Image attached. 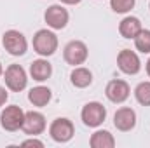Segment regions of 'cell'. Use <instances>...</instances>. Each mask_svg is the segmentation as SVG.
I'll use <instances>...</instances> for the list:
<instances>
[{"label": "cell", "mask_w": 150, "mask_h": 148, "mask_svg": "<svg viewBox=\"0 0 150 148\" xmlns=\"http://www.w3.org/2000/svg\"><path fill=\"white\" fill-rule=\"evenodd\" d=\"M4 75V66H2V63H0V77Z\"/></svg>", "instance_id": "cell-25"}, {"label": "cell", "mask_w": 150, "mask_h": 148, "mask_svg": "<svg viewBox=\"0 0 150 148\" xmlns=\"http://www.w3.org/2000/svg\"><path fill=\"white\" fill-rule=\"evenodd\" d=\"M134 98L142 106H150V82H140L136 85Z\"/></svg>", "instance_id": "cell-18"}, {"label": "cell", "mask_w": 150, "mask_h": 148, "mask_svg": "<svg viewBox=\"0 0 150 148\" xmlns=\"http://www.w3.org/2000/svg\"><path fill=\"white\" fill-rule=\"evenodd\" d=\"M117 66L122 73L126 75H136L142 70V61L138 54L131 49H122L117 54Z\"/></svg>", "instance_id": "cell-9"}, {"label": "cell", "mask_w": 150, "mask_h": 148, "mask_svg": "<svg viewBox=\"0 0 150 148\" xmlns=\"http://www.w3.org/2000/svg\"><path fill=\"white\" fill-rule=\"evenodd\" d=\"M91 148H113L115 147V140L108 131H96L91 140H89Z\"/></svg>", "instance_id": "cell-17"}, {"label": "cell", "mask_w": 150, "mask_h": 148, "mask_svg": "<svg viewBox=\"0 0 150 148\" xmlns=\"http://www.w3.org/2000/svg\"><path fill=\"white\" fill-rule=\"evenodd\" d=\"M80 118L87 127H100L107 118V108L100 101H89L80 111Z\"/></svg>", "instance_id": "cell-4"}, {"label": "cell", "mask_w": 150, "mask_h": 148, "mask_svg": "<svg viewBox=\"0 0 150 148\" xmlns=\"http://www.w3.org/2000/svg\"><path fill=\"white\" fill-rule=\"evenodd\" d=\"M21 147H37V148H44V143H42L40 140H37V138L33 136V138H30V140L23 141V143H21Z\"/></svg>", "instance_id": "cell-21"}, {"label": "cell", "mask_w": 150, "mask_h": 148, "mask_svg": "<svg viewBox=\"0 0 150 148\" xmlns=\"http://www.w3.org/2000/svg\"><path fill=\"white\" fill-rule=\"evenodd\" d=\"M133 40L136 51H140L142 54H150V30H142Z\"/></svg>", "instance_id": "cell-19"}, {"label": "cell", "mask_w": 150, "mask_h": 148, "mask_svg": "<svg viewBox=\"0 0 150 148\" xmlns=\"http://www.w3.org/2000/svg\"><path fill=\"white\" fill-rule=\"evenodd\" d=\"M23 120H25V111L21 110L18 105L5 106V110L0 113V124L9 132L19 131L23 127Z\"/></svg>", "instance_id": "cell-7"}, {"label": "cell", "mask_w": 150, "mask_h": 148, "mask_svg": "<svg viewBox=\"0 0 150 148\" xmlns=\"http://www.w3.org/2000/svg\"><path fill=\"white\" fill-rule=\"evenodd\" d=\"M131 94V87L126 80H120V78H113L107 84L105 87V96L108 98V101H112L115 105H120L124 103Z\"/></svg>", "instance_id": "cell-10"}, {"label": "cell", "mask_w": 150, "mask_h": 148, "mask_svg": "<svg viewBox=\"0 0 150 148\" xmlns=\"http://www.w3.org/2000/svg\"><path fill=\"white\" fill-rule=\"evenodd\" d=\"M49 134L56 143H68L75 134V125L70 118L58 117L49 125Z\"/></svg>", "instance_id": "cell-2"}, {"label": "cell", "mask_w": 150, "mask_h": 148, "mask_svg": "<svg viewBox=\"0 0 150 148\" xmlns=\"http://www.w3.org/2000/svg\"><path fill=\"white\" fill-rule=\"evenodd\" d=\"M7 99H9V92H7V89H5V87H2V85H0V108L7 103Z\"/></svg>", "instance_id": "cell-22"}, {"label": "cell", "mask_w": 150, "mask_h": 148, "mask_svg": "<svg viewBox=\"0 0 150 148\" xmlns=\"http://www.w3.org/2000/svg\"><path fill=\"white\" fill-rule=\"evenodd\" d=\"M30 75H32V78L37 80V82H45V80L52 75V65H51L47 59H44V58L35 59V61L30 65Z\"/></svg>", "instance_id": "cell-15"}, {"label": "cell", "mask_w": 150, "mask_h": 148, "mask_svg": "<svg viewBox=\"0 0 150 148\" xmlns=\"http://www.w3.org/2000/svg\"><path fill=\"white\" fill-rule=\"evenodd\" d=\"M2 44L11 56H23L28 49V42L25 35L18 30H7L2 37Z\"/></svg>", "instance_id": "cell-6"}, {"label": "cell", "mask_w": 150, "mask_h": 148, "mask_svg": "<svg viewBox=\"0 0 150 148\" xmlns=\"http://www.w3.org/2000/svg\"><path fill=\"white\" fill-rule=\"evenodd\" d=\"M87 56H89V49H87V45H86L82 40H72V42H68V44L65 45V49H63V58H65V61H67L68 65H72V66H80V65H84L86 59H87Z\"/></svg>", "instance_id": "cell-5"}, {"label": "cell", "mask_w": 150, "mask_h": 148, "mask_svg": "<svg viewBox=\"0 0 150 148\" xmlns=\"http://www.w3.org/2000/svg\"><path fill=\"white\" fill-rule=\"evenodd\" d=\"M44 19H45V23H47L49 28H52V30H63V28L68 25L70 14H68V11H67L63 5L52 4V5H49V7L45 9Z\"/></svg>", "instance_id": "cell-8"}, {"label": "cell", "mask_w": 150, "mask_h": 148, "mask_svg": "<svg viewBox=\"0 0 150 148\" xmlns=\"http://www.w3.org/2000/svg\"><path fill=\"white\" fill-rule=\"evenodd\" d=\"M145 68H147V75L150 77V59L147 61V66H145Z\"/></svg>", "instance_id": "cell-24"}, {"label": "cell", "mask_w": 150, "mask_h": 148, "mask_svg": "<svg viewBox=\"0 0 150 148\" xmlns=\"http://www.w3.org/2000/svg\"><path fill=\"white\" fill-rule=\"evenodd\" d=\"M142 30H143L142 21H140L138 18H134V16H127V18H124V19L119 23V33H120V37L129 38V40L134 38Z\"/></svg>", "instance_id": "cell-13"}, {"label": "cell", "mask_w": 150, "mask_h": 148, "mask_svg": "<svg viewBox=\"0 0 150 148\" xmlns=\"http://www.w3.org/2000/svg\"><path fill=\"white\" fill-rule=\"evenodd\" d=\"M51 98H52V92H51V89L45 87V85H37V87L30 89V92H28V101H30L33 106H37V108L47 106L49 101H51Z\"/></svg>", "instance_id": "cell-14"}, {"label": "cell", "mask_w": 150, "mask_h": 148, "mask_svg": "<svg viewBox=\"0 0 150 148\" xmlns=\"http://www.w3.org/2000/svg\"><path fill=\"white\" fill-rule=\"evenodd\" d=\"M33 51L42 58H49L58 51V37L54 32L44 28L33 35Z\"/></svg>", "instance_id": "cell-1"}, {"label": "cell", "mask_w": 150, "mask_h": 148, "mask_svg": "<svg viewBox=\"0 0 150 148\" xmlns=\"http://www.w3.org/2000/svg\"><path fill=\"white\" fill-rule=\"evenodd\" d=\"M149 7H150V4H149Z\"/></svg>", "instance_id": "cell-26"}, {"label": "cell", "mask_w": 150, "mask_h": 148, "mask_svg": "<svg viewBox=\"0 0 150 148\" xmlns=\"http://www.w3.org/2000/svg\"><path fill=\"white\" fill-rule=\"evenodd\" d=\"M5 87L12 92H21L28 84V75L21 65H9L4 72Z\"/></svg>", "instance_id": "cell-3"}, {"label": "cell", "mask_w": 150, "mask_h": 148, "mask_svg": "<svg viewBox=\"0 0 150 148\" xmlns=\"http://www.w3.org/2000/svg\"><path fill=\"white\" fill-rule=\"evenodd\" d=\"M113 125L120 132H127V131L134 129V125H136V111L133 108H129V106L119 108L113 115Z\"/></svg>", "instance_id": "cell-12"}, {"label": "cell", "mask_w": 150, "mask_h": 148, "mask_svg": "<svg viewBox=\"0 0 150 148\" xmlns=\"http://www.w3.org/2000/svg\"><path fill=\"white\" fill-rule=\"evenodd\" d=\"M45 127H47V122L40 111H25V120H23L21 131L26 136H38L45 131Z\"/></svg>", "instance_id": "cell-11"}, {"label": "cell", "mask_w": 150, "mask_h": 148, "mask_svg": "<svg viewBox=\"0 0 150 148\" xmlns=\"http://www.w3.org/2000/svg\"><path fill=\"white\" fill-rule=\"evenodd\" d=\"M136 0H110V7L117 14H126L134 7Z\"/></svg>", "instance_id": "cell-20"}, {"label": "cell", "mask_w": 150, "mask_h": 148, "mask_svg": "<svg viewBox=\"0 0 150 148\" xmlns=\"http://www.w3.org/2000/svg\"><path fill=\"white\" fill-rule=\"evenodd\" d=\"M70 82L77 89H86L93 84V73H91V70H87L84 66H74V70L70 73Z\"/></svg>", "instance_id": "cell-16"}, {"label": "cell", "mask_w": 150, "mask_h": 148, "mask_svg": "<svg viewBox=\"0 0 150 148\" xmlns=\"http://www.w3.org/2000/svg\"><path fill=\"white\" fill-rule=\"evenodd\" d=\"M61 4H65V5H77V4H80L82 0H59Z\"/></svg>", "instance_id": "cell-23"}]
</instances>
